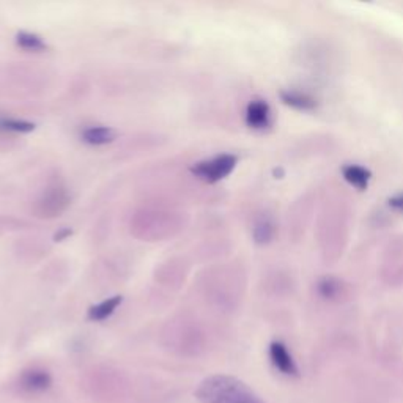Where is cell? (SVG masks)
Segmentation results:
<instances>
[{"mask_svg":"<svg viewBox=\"0 0 403 403\" xmlns=\"http://www.w3.org/2000/svg\"><path fill=\"white\" fill-rule=\"evenodd\" d=\"M52 384V378L49 373L41 369H32L22 373L21 386L28 390V393H43L49 389Z\"/></svg>","mask_w":403,"mask_h":403,"instance_id":"5","label":"cell"},{"mask_svg":"<svg viewBox=\"0 0 403 403\" xmlns=\"http://www.w3.org/2000/svg\"><path fill=\"white\" fill-rule=\"evenodd\" d=\"M389 206L393 210H395V211L403 213V192L394 195V197H390L389 199Z\"/></svg>","mask_w":403,"mask_h":403,"instance_id":"14","label":"cell"},{"mask_svg":"<svg viewBox=\"0 0 403 403\" xmlns=\"http://www.w3.org/2000/svg\"><path fill=\"white\" fill-rule=\"evenodd\" d=\"M271 108L265 99H252L246 108V123L249 128L263 131L271 126Z\"/></svg>","mask_w":403,"mask_h":403,"instance_id":"3","label":"cell"},{"mask_svg":"<svg viewBox=\"0 0 403 403\" xmlns=\"http://www.w3.org/2000/svg\"><path fill=\"white\" fill-rule=\"evenodd\" d=\"M342 175H343V179L349 183V185L359 189V191H364V189H367V186H369V181L372 179L370 172L365 167H363V165H358V164L343 165Z\"/></svg>","mask_w":403,"mask_h":403,"instance_id":"7","label":"cell"},{"mask_svg":"<svg viewBox=\"0 0 403 403\" xmlns=\"http://www.w3.org/2000/svg\"><path fill=\"white\" fill-rule=\"evenodd\" d=\"M236 161L238 159L233 155H219L208 159V161H202L192 165L191 172L195 176H199L200 180L206 183H216L230 175V172L235 169Z\"/></svg>","mask_w":403,"mask_h":403,"instance_id":"2","label":"cell"},{"mask_svg":"<svg viewBox=\"0 0 403 403\" xmlns=\"http://www.w3.org/2000/svg\"><path fill=\"white\" fill-rule=\"evenodd\" d=\"M318 292L322 293L324 298H334V296L339 295V282L331 279V277H326L318 286Z\"/></svg>","mask_w":403,"mask_h":403,"instance_id":"13","label":"cell"},{"mask_svg":"<svg viewBox=\"0 0 403 403\" xmlns=\"http://www.w3.org/2000/svg\"><path fill=\"white\" fill-rule=\"evenodd\" d=\"M272 235H274V225L270 221L268 217H262L254 227V240H256L258 245H265V242H270Z\"/></svg>","mask_w":403,"mask_h":403,"instance_id":"11","label":"cell"},{"mask_svg":"<svg viewBox=\"0 0 403 403\" xmlns=\"http://www.w3.org/2000/svg\"><path fill=\"white\" fill-rule=\"evenodd\" d=\"M0 129L13 133H31L35 129V124L26 120H16V118H0Z\"/></svg>","mask_w":403,"mask_h":403,"instance_id":"12","label":"cell"},{"mask_svg":"<svg viewBox=\"0 0 403 403\" xmlns=\"http://www.w3.org/2000/svg\"><path fill=\"white\" fill-rule=\"evenodd\" d=\"M115 139L114 129L108 126H90L82 131V140L90 145H106Z\"/></svg>","mask_w":403,"mask_h":403,"instance_id":"8","label":"cell"},{"mask_svg":"<svg viewBox=\"0 0 403 403\" xmlns=\"http://www.w3.org/2000/svg\"><path fill=\"white\" fill-rule=\"evenodd\" d=\"M281 99L283 101V104L290 106V108L298 109V110H313L318 106L317 99L309 94L307 92L301 90H282L281 92Z\"/></svg>","mask_w":403,"mask_h":403,"instance_id":"6","label":"cell"},{"mask_svg":"<svg viewBox=\"0 0 403 403\" xmlns=\"http://www.w3.org/2000/svg\"><path fill=\"white\" fill-rule=\"evenodd\" d=\"M16 43L19 47L26 51H35V52H40V51H44L46 49V43L43 40H41L38 35L31 33V32H19L16 35Z\"/></svg>","mask_w":403,"mask_h":403,"instance_id":"10","label":"cell"},{"mask_svg":"<svg viewBox=\"0 0 403 403\" xmlns=\"http://www.w3.org/2000/svg\"><path fill=\"white\" fill-rule=\"evenodd\" d=\"M68 235H71V232H69V230L67 229V230H63V232H60L58 235H56V240L60 241V240L65 238V236H68Z\"/></svg>","mask_w":403,"mask_h":403,"instance_id":"15","label":"cell"},{"mask_svg":"<svg viewBox=\"0 0 403 403\" xmlns=\"http://www.w3.org/2000/svg\"><path fill=\"white\" fill-rule=\"evenodd\" d=\"M195 397L202 403H265L246 383L230 375L205 378Z\"/></svg>","mask_w":403,"mask_h":403,"instance_id":"1","label":"cell"},{"mask_svg":"<svg viewBox=\"0 0 403 403\" xmlns=\"http://www.w3.org/2000/svg\"><path fill=\"white\" fill-rule=\"evenodd\" d=\"M122 301H123L122 296H112L109 299H104L103 302L93 306L92 309L88 311V318H90L92 322H103V320L109 318L112 313L115 312L117 307L122 304Z\"/></svg>","mask_w":403,"mask_h":403,"instance_id":"9","label":"cell"},{"mask_svg":"<svg viewBox=\"0 0 403 403\" xmlns=\"http://www.w3.org/2000/svg\"><path fill=\"white\" fill-rule=\"evenodd\" d=\"M270 359L272 365H274L281 373H283V375H288V377L298 375V365H296L292 353L288 352L286 343H282L279 340L271 342Z\"/></svg>","mask_w":403,"mask_h":403,"instance_id":"4","label":"cell"}]
</instances>
